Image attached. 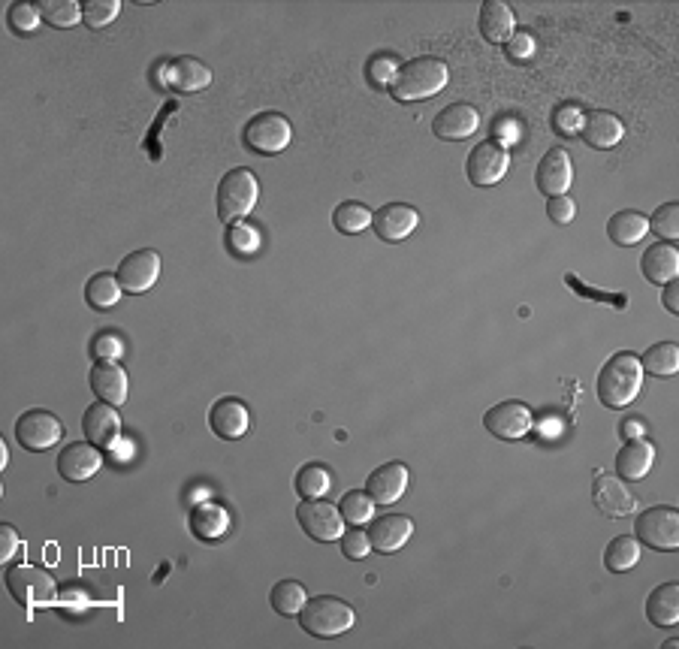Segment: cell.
<instances>
[{
    "instance_id": "cell-53",
    "label": "cell",
    "mask_w": 679,
    "mask_h": 649,
    "mask_svg": "<svg viewBox=\"0 0 679 649\" xmlns=\"http://www.w3.org/2000/svg\"><path fill=\"white\" fill-rule=\"evenodd\" d=\"M661 299H664V308H667L670 314H679V281H667Z\"/></svg>"
},
{
    "instance_id": "cell-49",
    "label": "cell",
    "mask_w": 679,
    "mask_h": 649,
    "mask_svg": "<svg viewBox=\"0 0 679 649\" xmlns=\"http://www.w3.org/2000/svg\"><path fill=\"white\" fill-rule=\"evenodd\" d=\"M124 354V342L115 333H100L94 339V357L97 360H118Z\"/></svg>"
},
{
    "instance_id": "cell-5",
    "label": "cell",
    "mask_w": 679,
    "mask_h": 649,
    "mask_svg": "<svg viewBox=\"0 0 679 649\" xmlns=\"http://www.w3.org/2000/svg\"><path fill=\"white\" fill-rule=\"evenodd\" d=\"M7 589L13 592V598L31 613L37 607H49L58 601V586L55 577L40 568V565H16L7 571Z\"/></svg>"
},
{
    "instance_id": "cell-44",
    "label": "cell",
    "mask_w": 679,
    "mask_h": 649,
    "mask_svg": "<svg viewBox=\"0 0 679 649\" xmlns=\"http://www.w3.org/2000/svg\"><path fill=\"white\" fill-rule=\"evenodd\" d=\"M583 109L580 106H574V103H565V106H559L556 109V115H553V124H556V130L559 133H565V136H577L580 130H583Z\"/></svg>"
},
{
    "instance_id": "cell-43",
    "label": "cell",
    "mask_w": 679,
    "mask_h": 649,
    "mask_svg": "<svg viewBox=\"0 0 679 649\" xmlns=\"http://www.w3.org/2000/svg\"><path fill=\"white\" fill-rule=\"evenodd\" d=\"M366 76H369V82L375 88H390L396 82V76H399V64H396L393 55H378V58L369 61Z\"/></svg>"
},
{
    "instance_id": "cell-12",
    "label": "cell",
    "mask_w": 679,
    "mask_h": 649,
    "mask_svg": "<svg viewBox=\"0 0 679 649\" xmlns=\"http://www.w3.org/2000/svg\"><path fill=\"white\" fill-rule=\"evenodd\" d=\"M115 275H118L124 293H145L148 287H154V281L160 275V254L151 248H139L121 260Z\"/></svg>"
},
{
    "instance_id": "cell-13",
    "label": "cell",
    "mask_w": 679,
    "mask_h": 649,
    "mask_svg": "<svg viewBox=\"0 0 679 649\" xmlns=\"http://www.w3.org/2000/svg\"><path fill=\"white\" fill-rule=\"evenodd\" d=\"M592 499H595V508L604 517H610V520H622V517H631L637 511V496L628 490L619 477H610V474H598L595 477Z\"/></svg>"
},
{
    "instance_id": "cell-8",
    "label": "cell",
    "mask_w": 679,
    "mask_h": 649,
    "mask_svg": "<svg viewBox=\"0 0 679 649\" xmlns=\"http://www.w3.org/2000/svg\"><path fill=\"white\" fill-rule=\"evenodd\" d=\"M296 520L311 541H323V544L338 541L345 532L342 511L323 499H302V505L296 508Z\"/></svg>"
},
{
    "instance_id": "cell-52",
    "label": "cell",
    "mask_w": 679,
    "mask_h": 649,
    "mask_svg": "<svg viewBox=\"0 0 679 649\" xmlns=\"http://www.w3.org/2000/svg\"><path fill=\"white\" fill-rule=\"evenodd\" d=\"M495 136H498V145L501 142H517L520 139V124L514 118H501L495 124Z\"/></svg>"
},
{
    "instance_id": "cell-41",
    "label": "cell",
    "mask_w": 679,
    "mask_h": 649,
    "mask_svg": "<svg viewBox=\"0 0 679 649\" xmlns=\"http://www.w3.org/2000/svg\"><path fill=\"white\" fill-rule=\"evenodd\" d=\"M40 19H43L40 7H37V4H25V0H22V4H13L10 13H7V25H10V31H13L16 37L34 34L37 25H40Z\"/></svg>"
},
{
    "instance_id": "cell-18",
    "label": "cell",
    "mask_w": 679,
    "mask_h": 649,
    "mask_svg": "<svg viewBox=\"0 0 679 649\" xmlns=\"http://www.w3.org/2000/svg\"><path fill=\"white\" fill-rule=\"evenodd\" d=\"M163 85L182 94H197L212 85V70L197 58H173L163 67Z\"/></svg>"
},
{
    "instance_id": "cell-48",
    "label": "cell",
    "mask_w": 679,
    "mask_h": 649,
    "mask_svg": "<svg viewBox=\"0 0 679 649\" xmlns=\"http://www.w3.org/2000/svg\"><path fill=\"white\" fill-rule=\"evenodd\" d=\"M547 215H550V221H553V224H571V221H574V215H577V203H574L568 194H562V197H550V203H547Z\"/></svg>"
},
{
    "instance_id": "cell-29",
    "label": "cell",
    "mask_w": 679,
    "mask_h": 649,
    "mask_svg": "<svg viewBox=\"0 0 679 649\" xmlns=\"http://www.w3.org/2000/svg\"><path fill=\"white\" fill-rule=\"evenodd\" d=\"M191 532L203 541H218L230 532V514L215 502H203L191 511Z\"/></svg>"
},
{
    "instance_id": "cell-4",
    "label": "cell",
    "mask_w": 679,
    "mask_h": 649,
    "mask_svg": "<svg viewBox=\"0 0 679 649\" xmlns=\"http://www.w3.org/2000/svg\"><path fill=\"white\" fill-rule=\"evenodd\" d=\"M257 197H260L257 176L245 167L230 170L218 185V218L224 224H236V221L248 218L257 206Z\"/></svg>"
},
{
    "instance_id": "cell-42",
    "label": "cell",
    "mask_w": 679,
    "mask_h": 649,
    "mask_svg": "<svg viewBox=\"0 0 679 649\" xmlns=\"http://www.w3.org/2000/svg\"><path fill=\"white\" fill-rule=\"evenodd\" d=\"M649 230H655V236H661L664 242H676L679 239V206L676 203L658 206L655 215L649 218Z\"/></svg>"
},
{
    "instance_id": "cell-26",
    "label": "cell",
    "mask_w": 679,
    "mask_h": 649,
    "mask_svg": "<svg viewBox=\"0 0 679 649\" xmlns=\"http://www.w3.org/2000/svg\"><path fill=\"white\" fill-rule=\"evenodd\" d=\"M580 133H583L586 145H592L598 151H607V148H613V145L622 142L625 124L613 112H589L583 118V130Z\"/></svg>"
},
{
    "instance_id": "cell-32",
    "label": "cell",
    "mask_w": 679,
    "mask_h": 649,
    "mask_svg": "<svg viewBox=\"0 0 679 649\" xmlns=\"http://www.w3.org/2000/svg\"><path fill=\"white\" fill-rule=\"evenodd\" d=\"M640 360L643 375H655V378H673L679 372V345L673 342H658L652 345Z\"/></svg>"
},
{
    "instance_id": "cell-33",
    "label": "cell",
    "mask_w": 679,
    "mask_h": 649,
    "mask_svg": "<svg viewBox=\"0 0 679 649\" xmlns=\"http://www.w3.org/2000/svg\"><path fill=\"white\" fill-rule=\"evenodd\" d=\"M640 562V541L631 535H619L604 550V568L613 574H625Z\"/></svg>"
},
{
    "instance_id": "cell-11",
    "label": "cell",
    "mask_w": 679,
    "mask_h": 649,
    "mask_svg": "<svg viewBox=\"0 0 679 649\" xmlns=\"http://www.w3.org/2000/svg\"><path fill=\"white\" fill-rule=\"evenodd\" d=\"M483 426L501 441H517L529 435V429L535 426V417L523 402H498L483 414Z\"/></svg>"
},
{
    "instance_id": "cell-28",
    "label": "cell",
    "mask_w": 679,
    "mask_h": 649,
    "mask_svg": "<svg viewBox=\"0 0 679 649\" xmlns=\"http://www.w3.org/2000/svg\"><path fill=\"white\" fill-rule=\"evenodd\" d=\"M646 616L652 625H676L679 622V583H661L646 598Z\"/></svg>"
},
{
    "instance_id": "cell-36",
    "label": "cell",
    "mask_w": 679,
    "mask_h": 649,
    "mask_svg": "<svg viewBox=\"0 0 679 649\" xmlns=\"http://www.w3.org/2000/svg\"><path fill=\"white\" fill-rule=\"evenodd\" d=\"M293 486H296V493H299L302 499H320V496L329 493L332 477H329V471H326L323 465L308 462V465H302V468L296 471Z\"/></svg>"
},
{
    "instance_id": "cell-39",
    "label": "cell",
    "mask_w": 679,
    "mask_h": 649,
    "mask_svg": "<svg viewBox=\"0 0 679 649\" xmlns=\"http://www.w3.org/2000/svg\"><path fill=\"white\" fill-rule=\"evenodd\" d=\"M227 248H230V254H236V257H251V254H257V251H260V233H257V227L242 224V221L230 224V230H227Z\"/></svg>"
},
{
    "instance_id": "cell-10",
    "label": "cell",
    "mask_w": 679,
    "mask_h": 649,
    "mask_svg": "<svg viewBox=\"0 0 679 649\" xmlns=\"http://www.w3.org/2000/svg\"><path fill=\"white\" fill-rule=\"evenodd\" d=\"M64 435V423L52 414V411H43V408H34V411H25L16 423V438L25 450H34V453H43L49 447H55Z\"/></svg>"
},
{
    "instance_id": "cell-45",
    "label": "cell",
    "mask_w": 679,
    "mask_h": 649,
    "mask_svg": "<svg viewBox=\"0 0 679 649\" xmlns=\"http://www.w3.org/2000/svg\"><path fill=\"white\" fill-rule=\"evenodd\" d=\"M565 281H568L571 290H577V293L586 296V299H595V302H604V305H616V308H628V296H625V293H601V290H592V287L580 284V278H577L574 272H568Z\"/></svg>"
},
{
    "instance_id": "cell-23",
    "label": "cell",
    "mask_w": 679,
    "mask_h": 649,
    "mask_svg": "<svg viewBox=\"0 0 679 649\" xmlns=\"http://www.w3.org/2000/svg\"><path fill=\"white\" fill-rule=\"evenodd\" d=\"M91 390L97 399L109 405L127 402V372L115 360H97L91 369Z\"/></svg>"
},
{
    "instance_id": "cell-7",
    "label": "cell",
    "mask_w": 679,
    "mask_h": 649,
    "mask_svg": "<svg viewBox=\"0 0 679 649\" xmlns=\"http://www.w3.org/2000/svg\"><path fill=\"white\" fill-rule=\"evenodd\" d=\"M634 532H637L640 544H646L652 550L673 553V550H679V511L667 508V505L649 508L637 517Z\"/></svg>"
},
{
    "instance_id": "cell-46",
    "label": "cell",
    "mask_w": 679,
    "mask_h": 649,
    "mask_svg": "<svg viewBox=\"0 0 679 649\" xmlns=\"http://www.w3.org/2000/svg\"><path fill=\"white\" fill-rule=\"evenodd\" d=\"M342 553L348 556V559H366L369 553H372V541H369V535L357 526V529H351V532H342Z\"/></svg>"
},
{
    "instance_id": "cell-35",
    "label": "cell",
    "mask_w": 679,
    "mask_h": 649,
    "mask_svg": "<svg viewBox=\"0 0 679 649\" xmlns=\"http://www.w3.org/2000/svg\"><path fill=\"white\" fill-rule=\"evenodd\" d=\"M305 601H308V592L296 580H281L269 592V604H272V610L278 616H299V610H302Z\"/></svg>"
},
{
    "instance_id": "cell-21",
    "label": "cell",
    "mask_w": 679,
    "mask_h": 649,
    "mask_svg": "<svg viewBox=\"0 0 679 649\" xmlns=\"http://www.w3.org/2000/svg\"><path fill=\"white\" fill-rule=\"evenodd\" d=\"M477 127H480V115L468 103H450L432 121V130L438 133V139H447V142L468 139Z\"/></svg>"
},
{
    "instance_id": "cell-22",
    "label": "cell",
    "mask_w": 679,
    "mask_h": 649,
    "mask_svg": "<svg viewBox=\"0 0 679 649\" xmlns=\"http://www.w3.org/2000/svg\"><path fill=\"white\" fill-rule=\"evenodd\" d=\"M414 535V520L402 517V514H387V517H375L369 526V541L372 550L378 553H396L402 550Z\"/></svg>"
},
{
    "instance_id": "cell-31",
    "label": "cell",
    "mask_w": 679,
    "mask_h": 649,
    "mask_svg": "<svg viewBox=\"0 0 679 649\" xmlns=\"http://www.w3.org/2000/svg\"><path fill=\"white\" fill-rule=\"evenodd\" d=\"M121 293H124V287H121L118 275H112V272H97V275H91L88 284H85V299H88V305L97 308V311L115 308V305L121 302Z\"/></svg>"
},
{
    "instance_id": "cell-15",
    "label": "cell",
    "mask_w": 679,
    "mask_h": 649,
    "mask_svg": "<svg viewBox=\"0 0 679 649\" xmlns=\"http://www.w3.org/2000/svg\"><path fill=\"white\" fill-rule=\"evenodd\" d=\"M408 480H411V471H408L405 462H387V465H381L369 474L366 493L372 496L375 505H393L405 496Z\"/></svg>"
},
{
    "instance_id": "cell-37",
    "label": "cell",
    "mask_w": 679,
    "mask_h": 649,
    "mask_svg": "<svg viewBox=\"0 0 679 649\" xmlns=\"http://www.w3.org/2000/svg\"><path fill=\"white\" fill-rule=\"evenodd\" d=\"M338 511H342V520L351 523V526H363V523H372L375 520V502L366 490H351L342 496V505H338Z\"/></svg>"
},
{
    "instance_id": "cell-20",
    "label": "cell",
    "mask_w": 679,
    "mask_h": 649,
    "mask_svg": "<svg viewBox=\"0 0 679 649\" xmlns=\"http://www.w3.org/2000/svg\"><path fill=\"white\" fill-rule=\"evenodd\" d=\"M209 426H212V432L218 438L236 441V438L248 435V429H251V411L239 399H233V396L218 399L212 405V411H209Z\"/></svg>"
},
{
    "instance_id": "cell-34",
    "label": "cell",
    "mask_w": 679,
    "mask_h": 649,
    "mask_svg": "<svg viewBox=\"0 0 679 649\" xmlns=\"http://www.w3.org/2000/svg\"><path fill=\"white\" fill-rule=\"evenodd\" d=\"M332 224L338 233H348V236H357L363 233L366 227H372V209L360 200H345L342 206H335L332 212Z\"/></svg>"
},
{
    "instance_id": "cell-9",
    "label": "cell",
    "mask_w": 679,
    "mask_h": 649,
    "mask_svg": "<svg viewBox=\"0 0 679 649\" xmlns=\"http://www.w3.org/2000/svg\"><path fill=\"white\" fill-rule=\"evenodd\" d=\"M507 164H511V154H507L504 145L498 142H480L471 148L468 154V164H465V173H468V182L477 185V188H489V185H498L507 173Z\"/></svg>"
},
{
    "instance_id": "cell-6",
    "label": "cell",
    "mask_w": 679,
    "mask_h": 649,
    "mask_svg": "<svg viewBox=\"0 0 679 649\" xmlns=\"http://www.w3.org/2000/svg\"><path fill=\"white\" fill-rule=\"evenodd\" d=\"M293 139V124L278 115V112H260L245 124L242 142L254 154H278L290 145Z\"/></svg>"
},
{
    "instance_id": "cell-38",
    "label": "cell",
    "mask_w": 679,
    "mask_h": 649,
    "mask_svg": "<svg viewBox=\"0 0 679 649\" xmlns=\"http://www.w3.org/2000/svg\"><path fill=\"white\" fill-rule=\"evenodd\" d=\"M37 7L52 28H73L76 22H82V4H76V0H40Z\"/></svg>"
},
{
    "instance_id": "cell-14",
    "label": "cell",
    "mask_w": 679,
    "mask_h": 649,
    "mask_svg": "<svg viewBox=\"0 0 679 649\" xmlns=\"http://www.w3.org/2000/svg\"><path fill=\"white\" fill-rule=\"evenodd\" d=\"M103 468V453L97 444L91 441H73L61 450L58 456V471L64 480L70 483H82V480H91L97 471Z\"/></svg>"
},
{
    "instance_id": "cell-19",
    "label": "cell",
    "mask_w": 679,
    "mask_h": 649,
    "mask_svg": "<svg viewBox=\"0 0 679 649\" xmlns=\"http://www.w3.org/2000/svg\"><path fill=\"white\" fill-rule=\"evenodd\" d=\"M82 429H85V438H88L91 444H97L100 450H103V447H115L118 438H121V417H118L115 405L97 399V402L85 411Z\"/></svg>"
},
{
    "instance_id": "cell-27",
    "label": "cell",
    "mask_w": 679,
    "mask_h": 649,
    "mask_svg": "<svg viewBox=\"0 0 679 649\" xmlns=\"http://www.w3.org/2000/svg\"><path fill=\"white\" fill-rule=\"evenodd\" d=\"M655 462V447L646 438H628L625 447L616 453V471L625 480H643L652 471Z\"/></svg>"
},
{
    "instance_id": "cell-50",
    "label": "cell",
    "mask_w": 679,
    "mask_h": 649,
    "mask_svg": "<svg viewBox=\"0 0 679 649\" xmlns=\"http://www.w3.org/2000/svg\"><path fill=\"white\" fill-rule=\"evenodd\" d=\"M22 550V538L13 526H0V562H13Z\"/></svg>"
},
{
    "instance_id": "cell-47",
    "label": "cell",
    "mask_w": 679,
    "mask_h": 649,
    "mask_svg": "<svg viewBox=\"0 0 679 649\" xmlns=\"http://www.w3.org/2000/svg\"><path fill=\"white\" fill-rule=\"evenodd\" d=\"M504 49H507V58H511V61H532L535 58V37L529 34V31H517L511 40H507L504 43Z\"/></svg>"
},
{
    "instance_id": "cell-54",
    "label": "cell",
    "mask_w": 679,
    "mask_h": 649,
    "mask_svg": "<svg viewBox=\"0 0 679 649\" xmlns=\"http://www.w3.org/2000/svg\"><path fill=\"white\" fill-rule=\"evenodd\" d=\"M640 432H643L640 420H625V423H622V435H625V441H628V438H640Z\"/></svg>"
},
{
    "instance_id": "cell-17",
    "label": "cell",
    "mask_w": 679,
    "mask_h": 649,
    "mask_svg": "<svg viewBox=\"0 0 679 649\" xmlns=\"http://www.w3.org/2000/svg\"><path fill=\"white\" fill-rule=\"evenodd\" d=\"M372 227L384 242H402L420 227V215L408 203H387L372 215Z\"/></svg>"
},
{
    "instance_id": "cell-30",
    "label": "cell",
    "mask_w": 679,
    "mask_h": 649,
    "mask_svg": "<svg viewBox=\"0 0 679 649\" xmlns=\"http://www.w3.org/2000/svg\"><path fill=\"white\" fill-rule=\"evenodd\" d=\"M649 233V218L643 212H616L610 221H607V236L619 245V248H631L637 245L643 236Z\"/></svg>"
},
{
    "instance_id": "cell-2",
    "label": "cell",
    "mask_w": 679,
    "mask_h": 649,
    "mask_svg": "<svg viewBox=\"0 0 679 649\" xmlns=\"http://www.w3.org/2000/svg\"><path fill=\"white\" fill-rule=\"evenodd\" d=\"M447 79H450L447 64L441 58L423 55V58L408 61L405 67H399V76L390 85V91L396 100L414 103V100H426V97H435L438 91H444Z\"/></svg>"
},
{
    "instance_id": "cell-55",
    "label": "cell",
    "mask_w": 679,
    "mask_h": 649,
    "mask_svg": "<svg viewBox=\"0 0 679 649\" xmlns=\"http://www.w3.org/2000/svg\"><path fill=\"white\" fill-rule=\"evenodd\" d=\"M7 462H10V450H7V441L0 438V468H7Z\"/></svg>"
},
{
    "instance_id": "cell-3",
    "label": "cell",
    "mask_w": 679,
    "mask_h": 649,
    "mask_svg": "<svg viewBox=\"0 0 679 649\" xmlns=\"http://www.w3.org/2000/svg\"><path fill=\"white\" fill-rule=\"evenodd\" d=\"M296 619H299L302 631L311 634V637H338V634H345L357 622V613L342 598L317 595V598H308L302 604Z\"/></svg>"
},
{
    "instance_id": "cell-16",
    "label": "cell",
    "mask_w": 679,
    "mask_h": 649,
    "mask_svg": "<svg viewBox=\"0 0 679 649\" xmlns=\"http://www.w3.org/2000/svg\"><path fill=\"white\" fill-rule=\"evenodd\" d=\"M535 182H538V191L547 194V197H562L568 194L571 182H574V167H571V157L565 148H550L541 164H538V173H535Z\"/></svg>"
},
{
    "instance_id": "cell-24",
    "label": "cell",
    "mask_w": 679,
    "mask_h": 649,
    "mask_svg": "<svg viewBox=\"0 0 679 649\" xmlns=\"http://www.w3.org/2000/svg\"><path fill=\"white\" fill-rule=\"evenodd\" d=\"M640 272L652 284L676 281V275H679V251L673 248V242H658V245L646 248L643 257H640Z\"/></svg>"
},
{
    "instance_id": "cell-1",
    "label": "cell",
    "mask_w": 679,
    "mask_h": 649,
    "mask_svg": "<svg viewBox=\"0 0 679 649\" xmlns=\"http://www.w3.org/2000/svg\"><path fill=\"white\" fill-rule=\"evenodd\" d=\"M643 387V369H640V360L631 354V351H619L613 354L601 375H598V399L607 405V408H625L637 399Z\"/></svg>"
},
{
    "instance_id": "cell-25",
    "label": "cell",
    "mask_w": 679,
    "mask_h": 649,
    "mask_svg": "<svg viewBox=\"0 0 679 649\" xmlns=\"http://www.w3.org/2000/svg\"><path fill=\"white\" fill-rule=\"evenodd\" d=\"M480 34L489 43H507L517 34V13L504 0H486L480 7Z\"/></svg>"
},
{
    "instance_id": "cell-40",
    "label": "cell",
    "mask_w": 679,
    "mask_h": 649,
    "mask_svg": "<svg viewBox=\"0 0 679 649\" xmlns=\"http://www.w3.org/2000/svg\"><path fill=\"white\" fill-rule=\"evenodd\" d=\"M121 13V0H88L82 4V22L91 31H100L106 25H112Z\"/></svg>"
},
{
    "instance_id": "cell-51",
    "label": "cell",
    "mask_w": 679,
    "mask_h": 649,
    "mask_svg": "<svg viewBox=\"0 0 679 649\" xmlns=\"http://www.w3.org/2000/svg\"><path fill=\"white\" fill-rule=\"evenodd\" d=\"M176 109H179L176 103H166V106H163V112H160V118L154 121V130H151V133H148V139H145V148L151 151V160H160V157H163V151H160V145H157V136H160V127H163L166 115H173Z\"/></svg>"
}]
</instances>
